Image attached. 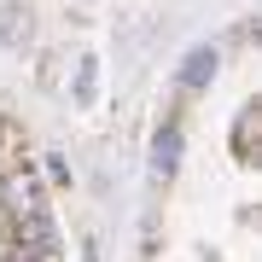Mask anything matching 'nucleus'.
Listing matches in <instances>:
<instances>
[{
  "mask_svg": "<svg viewBox=\"0 0 262 262\" xmlns=\"http://www.w3.org/2000/svg\"><path fill=\"white\" fill-rule=\"evenodd\" d=\"M6 204L18 210V215H35V210H41V192H35V181H29V175H12V181H6Z\"/></svg>",
  "mask_w": 262,
  "mask_h": 262,
  "instance_id": "obj_1",
  "label": "nucleus"
},
{
  "mask_svg": "<svg viewBox=\"0 0 262 262\" xmlns=\"http://www.w3.org/2000/svg\"><path fill=\"white\" fill-rule=\"evenodd\" d=\"M175 158H181V128H163L158 151H151V169H158V175H175Z\"/></svg>",
  "mask_w": 262,
  "mask_h": 262,
  "instance_id": "obj_2",
  "label": "nucleus"
},
{
  "mask_svg": "<svg viewBox=\"0 0 262 262\" xmlns=\"http://www.w3.org/2000/svg\"><path fill=\"white\" fill-rule=\"evenodd\" d=\"M181 76H187V88H204L210 76H215V53H210V47H198V53L187 58V70H181Z\"/></svg>",
  "mask_w": 262,
  "mask_h": 262,
  "instance_id": "obj_3",
  "label": "nucleus"
},
{
  "mask_svg": "<svg viewBox=\"0 0 262 262\" xmlns=\"http://www.w3.org/2000/svg\"><path fill=\"white\" fill-rule=\"evenodd\" d=\"M0 262H41V256H35V251H29V256H24V251H12V256H0Z\"/></svg>",
  "mask_w": 262,
  "mask_h": 262,
  "instance_id": "obj_4",
  "label": "nucleus"
}]
</instances>
